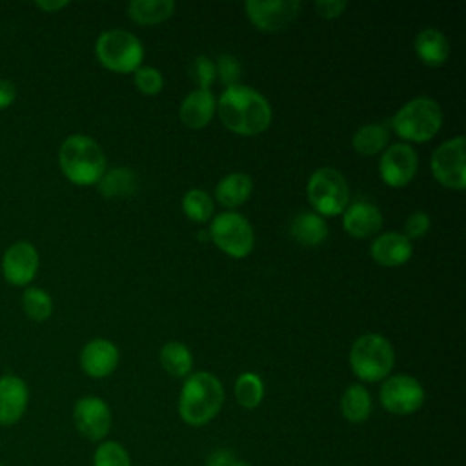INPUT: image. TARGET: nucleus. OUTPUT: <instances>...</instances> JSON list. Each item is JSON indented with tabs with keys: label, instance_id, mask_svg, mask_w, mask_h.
Segmentation results:
<instances>
[{
	"label": "nucleus",
	"instance_id": "20e7f679",
	"mask_svg": "<svg viewBox=\"0 0 466 466\" xmlns=\"http://www.w3.org/2000/svg\"><path fill=\"white\" fill-rule=\"evenodd\" d=\"M395 362L391 342L380 333L360 335L350 350L351 371L366 382H377L390 375Z\"/></svg>",
	"mask_w": 466,
	"mask_h": 466
},
{
	"label": "nucleus",
	"instance_id": "423d86ee",
	"mask_svg": "<svg viewBox=\"0 0 466 466\" xmlns=\"http://www.w3.org/2000/svg\"><path fill=\"white\" fill-rule=\"evenodd\" d=\"M95 53L104 67L116 73H131L142 64L144 46L126 29H107L96 38Z\"/></svg>",
	"mask_w": 466,
	"mask_h": 466
},
{
	"label": "nucleus",
	"instance_id": "4c0bfd02",
	"mask_svg": "<svg viewBox=\"0 0 466 466\" xmlns=\"http://www.w3.org/2000/svg\"><path fill=\"white\" fill-rule=\"evenodd\" d=\"M16 98V87L11 80H2L0 78V109L11 106Z\"/></svg>",
	"mask_w": 466,
	"mask_h": 466
},
{
	"label": "nucleus",
	"instance_id": "bb28decb",
	"mask_svg": "<svg viewBox=\"0 0 466 466\" xmlns=\"http://www.w3.org/2000/svg\"><path fill=\"white\" fill-rule=\"evenodd\" d=\"M160 364L173 377H187L193 368V355L184 342L169 340L160 348Z\"/></svg>",
	"mask_w": 466,
	"mask_h": 466
},
{
	"label": "nucleus",
	"instance_id": "4468645a",
	"mask_svg": "<svg viewBox=\"0 0 466 466\" xmlns=\"http://www.w3.org/2000/svg\"><path fill=\"white\" fill-rule=\"evenodd\" d=\"M38 269V251L31 242L20 240L9 246L2 257V273L13 286H25Z\"/></svg>",
	"mask_w": 466,
	"mask_h": 466
},
{
	"label": "nucleus",
	"instance_id": "5701e85b",
	"mask_svg": "<svg viewBox=\"0 0 466 466\" xmlns=\"http://www.w3.org/2000/svg\"><path fill=\"white\" fill-rule=\"evenodd\" d=\"M98 184V191L100 195L113 198V197H127L133 195L138 187V178L135 175V171H131L129 167H111L106 169L104 175L100 177Z\"/></svg>",
	"mask_w": 466,
	"mask_h": 466
},
{
	"label": "nucleus",
	"instance_id": "412c9836",
	"mask_svg": "<svg viewBox=\"0 0 466 466\" xmlns=\"http://www.w3.org/2000/svg\"><path fill=\"white\" fill-rule=\"evenodd\" d=\"M251 189H253V182L249 175L242 171H235L218 180V184L215 186V197L226 208H238L249 198Z\"/></svg>",
	"mask_w": 466,
	"mask_h": 466
},
{
	"label": "nucleus",
	"instance_id": "7c9ffc66",
	"mask_svg": "<svg viewBox=\"0 0 466 466\" xmlns=\"http://www.w3.org/2000/svg\"><path fill=\"white\" fill-rule=\"evenodd\" d=\"M93 466H131V459L120 442L106 441L95 450Z\"/></svg>",
	"mask_w": 466,
	"mask_h": 466
},
{
	"label": "nucleus",
	"instance_id": "2eb2a0df",
	"mask_svg": "<svg viewBox=\"0 0 466 466\" xmlns=\"http://www.w3.org/2000/svg\"><path fill=\"white\" fill-rule=\"evenodd\" d=\"M116 364H118V350L107 339H93L82 348L80 366L93 379H104L111 375Z\"/></svg>",
	"mask_w": 466,
	"mask_h": 466
},
{
	"label": "nucleus",
	"instance_id": "6ab92c4d",
	"mask_svg": "<svg viewBox=\"0 0 466 466\" xmlns=\"http://www.w3.org/2000/svg\"><path fill=\"white\" fill-rule=\"evenodd\" d=\"M217 109V100L215 95L209 89H193L187 93L180 104V120L191 127V129H200L209 120L213 118Z\"/></svg>",
	"mask_w": 466,
	"mask_h": 466
},
{
	"label": "nucleus",
	"instance_id": "393cba45",
	"mask_svg": "<svg viewBox=\"0 0 466 466\" xmlns=\"http://www.w3.org/2000/svg\"><path fill=\"white\" fill-rule=\"evenodd\" d=\"M340 411L350 422H364L371 413V397L362 384H351L340 399Z\"/></svg>",
	"mask_w": 466,
	"mask_h": 466
},
{
	"label": "nucleus",
	"instance_id": "f704fd0d",
	"mask_svg": "<svg viewBox=\"0 0 466 466\" xmlns=\"http://www.w3.org/2000/svg\"><path fill=\"white\" fill-rule=\"evenodd\" d=\"M430 224H431V220H430V215H428V213H424V211H415V213H411V215L406 218V222H404V233H402V235H404L408 240H411V238H420V237H424V235L428 233Z\"/></svg>",
	"mask_w": 466,
	"mask_h": 466
},
{
	"label": "nucleus",
	"instance_id": "c85d7f7f",
	"mask_svg": "<svg viewBox=\"0 0 466 466\" xmlns=\"http://www.w3.org/2000/svg\"><path fill=\"white\" fill-rule=\"evenodd\" d=\"M182 209L187 218L195 222H206L213 215V198L204 189L193 187L184 195Z\"/></svg>",
	"mask_w": 466,
	"mask_h": 466
},
{
	"label": "nucleus",
	"instance_id": "b1692460",
	"mask_svg": "<svg viewBox=\"0 0 466 466\" xmlns=\"http://www.w3.org/2000/svg\"><path fill=\"white\" fill-rule=\"evenodd\" d=\"M390 127L386 124H364L360 126L351 138V144L360 155H377L388 147Z\"/></svg>",
	"mask_w": 466,
	"mask_h": 466
},
{
	"label": "nucleus",
	"instance_id": "72a5a7b5",
	"mask_svg": "<svg viewBox=\"0 0 466 466\" xmlns=\"http://www.w3.org/2000/svg\"><path fill=\"white\" fill-rule=\"evenodd\" d=\"M215 71L226 87L237 86L240 80V73H242L240 62L233 55H220L215 64Z\"/></svg>",
	"mask_w": 466,
	"mask_h": 466
},
{
	"label": "nucleus",
	"instance_id": "aec40b11",
	"mask_svg": "<svg viewBox=\"0 0 466 466\" xmlns=\"http://www.w3.org/2000/svg\"><path fill=\"white\" fill-rule=\"evenodd\" d=\"M415 53L428 66H441L450 56V42L437 27H426L415 36Z\"/></svg>",
	"mask_w": 466,
	"mask_h": 466
},
{
	"label": "nucleus",
	"instance_id": "f8f14e48",
	"mask_svg": "<svg viewBox=\"0 0 466 466\" xmlns=\"http://www.w3.org/2000/svg\"><path fill=\"white\" fill-rule=\"evenodd\" d=\"M248 18L262 31H280L291 24L299 11V0H248L244 4Z\"/></svg>",
	"mask_w": 466,
	"mask_h": 466
},
{
	"label": "nucleus",
	"instance_id": "a19ab883",
	"mask_svg": "<svg viewBox=\"0 0 466 466\" xmlns=\"http://www.w3.org/2000/svg\"><path fill=\"white\" fill-rule=\"evenodd\" d=\"M0 466H2V464H0Z\"/></svg>",
	"mask_w": 466,
	"mask_h": 466
},
{
	"label": "nucleus",
	"instance_id": "f257e3e1",
	"mask_svg": "<svg viewBox=\"0 0 466 466\" xmlns=\"http://www.w3.org/2000/svg\"><path fill=\"white\" fill-rule=\"evenodd\" d=\"M217 107L222 124L237 135H258L271 122V106L266 96L242 84L226 87L218 96Z\"/></svg>",
	"mask_w": 466,
	"mask_h": 466
},
{
	"label": "nucleus",
	"instance_id": "dca6fc26",
	"mask_svg": "<svg viewBox=\"0 0 466 466\" xmlns=\"http://www.w3.org/2000/svg\"><path fill=\"white\" fill-rule=\"evenodd\" d=\"M29 400L25 382L16 375L0 377V424L9 426L22 419Z\"/></svg>",
	"mask_w": 466,
	"mask_h": 466
},
{
	"label": "nucleus",
	"instance_id": "9b49d317",
	"mask_svg": "<svg viewBox=\"0 0 466 466\" xmlns=\"http://www.w3.org/2000/svg\"><path fill=\"white\" fill-rule=\"evenodd\" d=\"M419 157L410 144L395 142L388 146L379 160V175L391 187L406 186L417 173Z\"/></svg>",
	"mask_w": 466,
	"mask_h": 466
},
{
	"label": "nucleus",
	"instance_id": "1a4fd4ad",
	"mask_svg": "<svg viewBox=\"0 0 466 466\" xmlns=\"http://www.w3.org/2000/svg\"><path fill=\"white\" fill-rule=\"evenodd\" d=\"M466 140L462 135L453 137L441 146L435 147L431 153V173L433 177L446 187L451 189H464L466 186V155H464Z\"/></svg>",
	"mask_w": 466,
	"mask_h": 466
},
{
	"label": "nucleus",
	"instance_id": "4be33fe9",
	"mask_svg": "<svg viewBox=\"0 0 466 466\" xmlns=\"http://www.w3.org/2000/svg\"><path fill=\"white\" fill-rule=\"evenodd\" d=\"M291 237L302 246H319L328 237V224L319 213L302 211L291 222Z\"/></svg>",
	"mask_w": 466,
	"mask_h": 466
},
{
	"label": "nucleus",
	"instance_id": "ea45409f",
	"mask_svg": "<svg viewBox=\"0 0 466 466\" xmlns=\"http://www.w3.org/2000/svg\"><path fill=\"white\" fill-rule=\"evenodd\" d=\"M235 466H249L246 461H237V464Z\"/></svg>",
	"mask_w": 466,
	"mask_h": 466
},
{
	"label": "nucleus",
	"instance_id": "cd10ccee",
	"mask_svg": "<svg viewBox=\"0 0 466 466\" xmlns=\"http://www.w3.org/2000/svg\"><path fill=\"white\" fill-rule=\"evenodd\" d=\"M264 382L253 371H244L235 380V399L242 408L253 410L262 402Z\"/></svg>",
	"mask_w": 466,
	"mask_h": 466
},
{
	"label": "nucleus",
	"instance_id": "c756f323",
	"mask_svg": "<svg viewBox=\"0 0 466 466\" xmlns=\"http://www.w3.org/2000/svg\"><path fill=\"white\" fill-rule=\"evenodd\" d=\"M22 308L29 319L42 322L53 311V300L42 288H27L22 295Z\"/></svg>",
	"mask_w": 466,
	"mask_h": 466
},
{
	"label": "nucleus",
	"instance_id": "39448f33",
	"mask_svg": "<svg viewBox=\"0 0 466 466\" xmlns=\"http://www.w3.org/2000/svg\"><path fill=\"white\" fill-rule=\"evenodd\" d=\"M442 126V109L431 96H415L406 102L391 118L393 131L411 142H426Z\"/></svg>",
	"mask_w": 466,
	"mask_h": 466
},
{
	"label": "nucleus",
	"instance_id": "0eeeda50",
	"mask_svg": "<svg viewBox=\"0 0 466 466\" xmlns=\"http://www.w3.org/2000/svg\"><path fill=\"white\" fill-rule=\"evenodd\" d=\"M308 200L322 215H339L348 208L350 187L344 175L329 166L315 169L306 186Z\"/></svg>",
	"mask_w": 466,
	"mask_h": 466
},
{
	"label": "nucleus",
	"instance_id": "6e6552de",
	"mask_svg": "<svg viewBox=\"0 0 466 466\" xmlns=\"http://www.w3.org/2000/svg\"><path fill=\"white\" fill-rule=\"evenodd\" d=\"M211 240L229 257L242 258L251 253L255 233L248 218L237 211L218 213L209 226Z\"/></svg>",
	"mask_w": 466,
	"mask_h": 466
},
{
	"label": "nucleus",
	"instance_id": "473e14b6",
	"mask_svg": "<svg viewBox=\"0 0 466 466\" xmlns=\"http://www.w3.org/2000/svg\"><path fill=\"white\" fill-rule=\"evenodd\" d=\"M135 86L144 95H157L162 91L164 76L162 73L153 66H140L135 71Z\"/></svg>",
	"mask_w": 466,
	"mask_h": 466
},
{
	"label": "nucleus",
	"instance_id": "ddd939ff",
	"mask_svg": "<svg viewBox=\"0 0 466 466\" xmlns=\"http://www.w3.org/2000/svg\"><path fill=\"white\" fill-rule=\"evenodd\" d=\"M73 420L80 435L100 441L111 428V410L100 397H82L73 408Z\"/></svg>",
	"mask_w": 466,
	"mask_h": 466
},
{
	"label": "nucleus",
	"instance_id": "58836bf2",
	"mask_svg": "<svg viewBox=\"0 0 466 466\" xmlns=\"http://www.w3.org/2000/svg\"><path fill=\"white\" fill-rule=\"evenodd\" d=\"M36 5H38L40 9H44V11H49V13H53V11H58V9L66 7V5H67V0H56V2L38 0V2H36Z\"/></svg>",
	"mask_w": 466,
	"mask_h": 466
},
{
	"label": "nucleus",
	"instance_id": "7ed1b4c3",
	"mask_svg": "<svg viewBox=\"0 0 466 466\" xmlns=\"http://www.w3.org/2000/svg\"><path fill=\"white\" fill-rule=\"evenodd\" d=\"M58 164L67 180L78 186L96 184L106 171V155L87 135L67 137L58 151Z\"/></svg>",
	"mask_w": 466,
	"mask_h": 466
},
{
	"label": "nucleus",
	"instance_id": "a878e982",
	"mask_svg": "<svg viewBox=\"0 0 466 466\" xmlns=\"http://www.w3.org/2000/svg\"><path fill=\"white\" fill-rule=\"evenodd\" d=\"M175 11L173 0H133L127 4V15L138 24H158Z\"/></svg>",
	"mask_w": 466,
	"mask_h": 466
},
{
	"label": "nucleus",
	"instance_id": "a211bd4d",
	"mask_svg": "<svg viewBox=\"0 0 466 466\" xmlns=\"http://www.w3.org/2000/svg\"><path fill=\"white\" fill-rule=\"evenodd\" d=\"M342 213V226L351 237L366 238L382 228V213L371 202H353Z\"/></svg>",
	"mask_w": 466,
	"mask_h": 466
},
{
	"label": "nucleus",
	"instance_id": "f03ea898",
	"mask_svg": "<svg viewBox=\"0 0 466 466\" xmlns=\"http://www.w3.org/2000/svg\"><path fill=\"white\" fill-rule=\"evenodd\" d=\"M224 404V386L209 371L189 373L178 397V413L189 426L208 424Z\"/></svg>",
	"mask_w": 466,
	"mask_h": 466
},
{
	"label": "nucleus",
	"instance_id": "9d476101",
	"mask_svg": "<svg viewBox=\"0 0 466 466\" xmlns=\"http://www.w3.org/2000/svg\"><path fill=\"white\" fill-rule=\"evenodd\" d=\"M380 404L393 415H411L424 404V388L411 375L388 377L380 386Z\"/></svg>",
	"mask_w": 466,
	"mask_h": 466
},
{
	"label": "nucleus",
	"instance_id": "e433bc0d",
	"mask_svg": "<svg viewBox=\"0 0 466 466\" xmlns=\"http://www.w3.org/2000/svg\"><path fill=\"white\" fill-rule=\"evenodd\" d=\"M235 464H237L235 453L224 448L211 451L206 461V466H235Z\"/></svg>",
	"mask_w": 466,
	"mask_h": 466
},
{
	"label": "nucleus",
	"instance_id": "2f4dec72",
	"mask_svg": "<svg viewBox=\"0 0 466 466\" xmlns=\"http://www.w3.org/2000/svg\"><path fill=\"white\" fill-rule=\"evenodd\" d=\"M187 75L197 84L198 89H209V86L217 78L215 62L206 55H198L191 60V64L187 67Z\"/></svg>",
	"mask_w": 466,
	"mask_h": 466
},
{
	"label": "nucleus",
	"instance_id": "f3484780",
	"mask_svg": "<svg viewBox=\"0 0 466 466\" xmlns=\"http://www.w3.org/2000/svg\"><path fill=\"white\" fill-rule=\"evenodd\" d=\"M370 253L377 264L393 268L408 262L413 253V248H411V240H408L402 233L386 231L375 237V240L371 242Z\"/></svg>",
	"mask_w": 466,
	"mask_h": 466
},
{
	"label": "nucleus",
	"instance_id": "c9c22d12",
	"mask_svg": "<svg viewBox=\"0 0 466 466\" xmlns=\"http://www.w3.org/2000/svg\"><path fill=\"white\" fill-rule=\"evenodd\" d=\"M346 2L344 0H317L315 2V9L322 18H337L342 15V11L346 9Z\"/></svg>",
	"mask_w": 466,
	"mask_h": 466
}]
</instances>
